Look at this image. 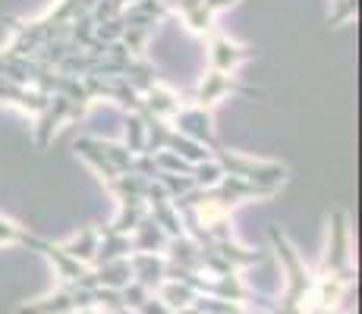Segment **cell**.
<instances>
[{"label": "cell", "mask_w": 362, "mask_h": 314, "mask_svg": "<svg viewBox=\"0 0 362 314\" xmlns=\"http://www.w3.org/2000/svg\"><path fill=\"white\" fill-rule=\"evenodd\" d=\"M145 214H148V201L145 198H120V214H117V220L110 223V229H114V233L129 236Z\"/></svg>", "instance_id": "obj_13"}, {"label": "cell", "mask_w": 362, "mask_h": 314, "mask_svg": "<svg viewBox=\"0 0 362 314\" xmlns=\"http://www.w3.org/2000/svg\"><path fill=\"white\" fill-rule=\"evenodd\" d=\"M158 183H161V188L170 198H180V195L192 192L196 188V183H192V176H183V173H158Z\"/></svg>", "instance_id": "obj_19"}, {"label": "cell", "mask_w": 362, "mask_h": 314, "mask_svg": "<svg viewBox=\"0 0 362 314\" xmlns=\"http://www.w3.org/2000/svg\"><path fill=\"white\" fill-rule=\"evenodd\" d=\"M76 151H79V155L95 167V173L101 176V183H107V179L120 176V170H117V167L110 164L107 157H104V151H101V138H79V142H76Z\"/></svg>", "instance_id": "obj_10"}, {"label": "cell", "mask_w": 362, "mask_h": 314, "mask_svg": "<svg viewBox=\"0 0 362 314\" xmlns=\"http://www.w3.org/2000/svg\"><path fill=\"white\" fill-rule=\"evenodd\" d=\"M170 126L180 132V135H186V138H192V142L205 145L208 151L221 148L218 135H214L211 110H205V107H180L177 114L170 116Z\"/></svg>", "instance_id": "obj_4"}, {"label": "cell", "mask_w": 362, "mask_h": 314, "mask_svg": "<svg viewBox=\"0 0 362 314\" xmlns=\"http://www.w3.org/2000/svg\"><path fill=\"white\" fill-rule=\"evenodd\" d=\"M325 270L344 277H356L350 264V220L344 211H334L328 217V248H325Z\"/></svg>", "instance_id": "obj_2"}, {"label": "cell", "mask_w": 362, "mask_h": 314, "mask_svg": "<svg viewBox=\"0 0 362 314\" xmlns=\"http://www.w3.org/2000/svg\"><path fill=\"white\" fill-rule=\"evenodd\" d=\"M211 157L221 164L224 176H240V179H249L255 186H264L271 192H281L284 183H287V167L284 164H274V160H255V157H246L240 151H230V148H214Z\"/></svg>", "instance_id": "obj_1"}, {"label": "cell", "mask_w": 362, "mask_h": 314, "mask_svg": "<svg viewBox=\"0 0 362 314\" xmlns=\"http://www.w3.org/2000/svg\"><path fill=\"white\" fill-rule=\"evenodd\" d=\"M155 164H158V173H183V176H192V164L183 160L173 151H155Z\"/></svg>", "instance_id": "obj_20"}, {"label": "cell", "mask_w": 362, "mask_h": 314, "mask_svg": "<svg viewBox=\"0 0 362 314\" xmlns=\"http://www.w3.org/2000/svg\"><path fill=\"white\" fill-rule=\"evenodd\" d=\"M82 114H86V110H82L76 101H69L64 95H51V104L35 116V145H38V148H47V142H51L54 132L60 129V123L79 120Z\"/></svg>", "instance_id": "obj_3"}, {"label": "cell", "mask_w": 362, "mask_h": 314, "mask_svg": "<svg viewBox=\"0 0 362 314\" xmlns=\"http://www.w3.org/2000/svg\"><path fill=\"white\" fill-rule=\"evenodd\" d=\"M123 123H127V151L132 155H145V123L139 114H129L123 116Z\"/></svg>", "instance_id": "obj_17"}, {"label": "cell", "mask_w": 362, "mask_h": 314, "mask_svg": "<svg viewBox=\"0 0 362 314\" xmlns=\"http://www.w3.org/2000/svg\"><path fill=\"white\" fill-rule=\"evenodd\" d=\"M161 4L167 6V10H173V4H177V0H161Z\"/></svg>", "instance_id": "obj_23"}, {"label": "cell", "mask_w": 362, "mask_h": 314, "mask_svg": "<svg viewBox=\"0 0 362 314\" xmlns=\"http://www.w3.org/2000/svg\"><path fill=\"white\" fill-rule=\"evenodd\" d=\"M132 255V242L129 236L123 233H114L110 227H101L98 229V248H95V258L92 264H107V261H117V258H129Z\"/></svg>", "instance_id": "obj_9"}, {"label": "cell", "mask_w": 362, "mask_h": 314, "mask_svg": "<svg viewBox=\"0 0 362 314\" xmlns=\"http://www.w3.org/2000/svg\"><path fill=\"white\" fill-rule=\"evenodd\" d=\"M155 29H158V25H127L120 41L129 47L132 54H136V57H142V54H145V44H148V38L155 35Z\"/></svg>", "instance_id": "obj_18"}, {"label": "cell", "mask_w": 362, "mask_h": 314, "mask_svg": "<svg viewBox=\"0 0 362 314\" xmlns=\"http://www.w3.org/2000/svg\"><path fill=\"white\" fill-rule=\"evenodd\" d=\"M236 92H240V95H259L255 88L240 85V82H236L230 73H218V69H208V73L202 76L199 88H196V107L211 110L218 101H224L227 95H236Z\"/></svg>", "instance_id": "obj_5"}, {"label": "cell", "mask_w": 362, "mask_h": 314, "mask_svg": "<svg viewBox=\"0 0 362 314\" xmlns=\"http://www.w3.org/2000/svg\"><path fill=\"white\" fill-rule=\"evenodd\" d=\"M129 242H132V251H155V255H164L170 236L158 227L151 214H145V217L136 223V229L129 233Z\"/></svg>", "instance_id": "obj_8"}, {"label": "cell", "mask_w": 362, "mask_h": 314, "mask_svg": "<svg viewBox=\"0 0 362 314\" xmlns=\"http://www.w3.org/2000/svg\"><path fill=\"white\" fill-rule=\"evenodd\" d=\"M0 104H13V107L38 116L41 110L51 104V95L38 92V88H32V85H19V82H10L0 76Z\"/></svg>", "instance_id": "obj_7"}, {"label": "cell", "mask_w": 362, "mask_h": 314, "mask_svg": "<svg viewBox=\"0 0 362 314\" xmlns=\"http://www.w3.org/2000/svg\"><path fill=\"white\" fill-rule=\"evenodd\" d=\"M129 4H136V0H127V6H129Z\"/></svg>", "instance_id": "obj_24"}, {"label": "cell", "mask_w": 362, "mask_h": 314, "mask_svg": "<svg viewBox=\"0 0 362 314\" xmlns=\"http://www.w3.org/2000/svg\"><path fill=\"white\" fill-rule=\"evenodd\" d=\"M356 16V0H334V13H331V25H344Z\"/></svg>", "instance_id": "obj_22"}, {"label": "cell", "mask_w": 362, "mask_h": 314, "mask_svg": "<svg viewBox=\"0 0 362 314\" xmlns=\"http://www.w3.org/2000/svg\"><path fill=\"white\" fill-rule=\"evenodd\" d=\"M221 179H224V170H221V164L214 157L192 164V183H196V188H211V186H218Z\"/></svg>", "instance_id": "obj_16"}, {"label": "cell", "mask_w": 362, "mask_h": 314, "mask_svg": "<svg viewBox=\"0 0 362 314\" xmlns=\"http://www.w3.org/2000/svg\"><path fill=\"white\" fill-rule=\"evenodd\" d=\"M123 29H127V23H123V13H120V16H110L104 23H95V38L101 44H114V41L123 38Z\"/></svg>", "instance_id": "obj_21"}, {"label": "cell", "mask_w": 362, "mask_h": 314, "mask_svg": "<svg viewBox=\"0 0 362 314\" xmlns=\"http://www.w3.org/2000/svg\"><path fill=\"white\" fill-rule=\"evenodd\" d=\"M66 255H73L76 261L82 264H92L95 258V248H98V227H86L73 242H66Z\"/></svg>", "instance_id": "obj_15"}, {"label": "cell", "mask_w": 362, "mask_h": 314, "mask_svg": "<svg viewBox=\"0 0 362 314\" xmlns=\"http://www.w3.org/2000/svg\"><path fill=\"white\" fill-rule=\"evenodd\" d=\"M0 246H25V248L41 251V246H45V239L32 236L29 229H23L19 223H13V220L0 217Z\"/></svg>", "instance_id": "obj_14"}, {"label": "cell", "mask_w": 362, "mask_h": 314, "mask_svg": "<svg viewBox=\"0 0 362 314\" xmlns=\"http://www.w3.org/2000/svg\"><path fill=\"white\" fill-rule=\"evenodd\" d=\"M123 79H127L139 95H145L148 88L158 85V69H155V63H148V60H145V54H142V57H132L127 63V69H123Z\"/></svg>", "instance_id": "obj_12"}, {"label": "cell", "mask_w": 362, "mask_h": 314, "mask_svg": "<svg viewBox=\"0 0 362 314\" xmlns=\"http://www.w3.org/2000/svg\"><path fill=\"white\" fill-rule=\"evenodd\" d=\"M142 107L148 110V114L161 116V120H170V116L180 110V97L173 95L170 88H164L161 82H158L155 88H148V92L142 95Z\"/></svg>", "instance_id": "obj_11"}, {"label": "cell", "mask_w": 362, "mask_h": 314, "mask_svg": "<svg viewBox=\"0 0 362 314\" xmlns=\"http://www.w3.org/2000/svg\"><path fill=\"white\" fill-rule=\"evenodd\" d=\"M208 57H211V69H218V73H233L240 63L252 60L255 51L246 44H236V41H230L227 35H211Z\"/></svg>", "instance_id": "obj_6"}]
</instances>
